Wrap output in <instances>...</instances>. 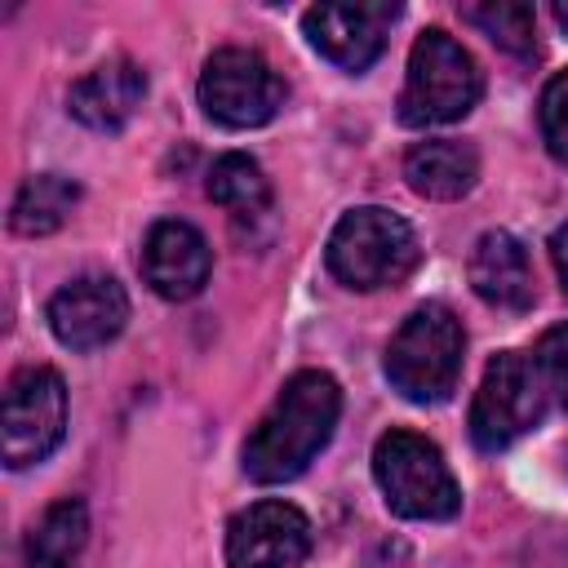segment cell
<instances>
[{
    "mask_svg": "<svg viewBox=\"0 0 568 568\" xmlns=\"http://www.w3.org/2000/svg\"><path fill=\"white\" fill-rule=\"evenodd\" d=\"M550 13H555V22H559V27H564V31H568V4H555V9H550Z\"/></svg>",
    "mask_w": 568,
    "mask_h": 568,
    "instance_id": "23",
    "label": "cell"
},
{
    "mask_svg": "<svg viewBox=\"0 0 568 568\" xmlns=\"http://www.w3.org/2000/svg\"><path fill=\"white\" fill-rule=\"evenodd\" d=\"M44 320L67 351H98L120 337L129 320V297L111 275H80L49 297Z\"/></svg>",
    "mask_w": 568,
    "mask_h": 568,
    "instance_id": "10",
    "label": "cell"
},
{
    "mask_svg": "<svg viewBox=\"0 0 568 568\" xmlns=\"http://www.w3.org/2000/svg\"><path fill=\"white\" fill-rule=\"evenodd\" d=\"M200 106L226 129H257L284 106V80L253 49H217L200 71Z\"/></svg>",
    "mask_w": 568,
    "mask_h": 568,
    "instance_id": "8",
    "label": "cell"
},
{
    "mask_svg": "<svg viewBox=\"0 0 568 568\" xmlns=\"http://www.w3.org/2000/svg\"><path fill=\"white\" fill-rule=\"evenodd\" d=\"M466 333L444 302L417 306L386 346V377L413 404H439L462 377Z\"/></svg>",
    "mask_w": 568,
    "mask_h": 568,
    "instance_id": "2",
    "label": "cell"
},
{
    "mask_svg": "<svg viewBox=\"0 0 568 568\" xmlns=\"http://www.w3.org/2000/svg\"><path fill=\"white\" fill-rule=\"evenodd\" d=\"M324 257H328V271L346 288L373 293V288H390V284L408 280L417 257H422V248H417L413 226L399 213L364 204V209L342 213V222L328 235V253Z\"/></svg>",
    "mask_w": 568,
    "mask_h": 568,
    "instance_id": "3",
    "label": "cell"
},
{
    "mask_svg": "<svg viewBox=\"0 0 568 568\" xmlns=\"http://www.w3.org/2000/svg\"><path fill=\"white\" fill-rule=\"evenodd\" d=\"M404 178L426 200H462L479 182V151L457 138L417 142L404 155Z\"/></svg>",
    "mask_w": 568,
    "mask_h": 568,
    "instance_id": "15",
    "label": "cell"
},
{
    "mask_svg": "<svg viewBox=\"0 0 568 568\" xmlns=\"http://www.w3.org/2000/svg\"><path fill=\"white\" fill-rule=\"evenodd\" d=\"M337 417H342V386L320 368L293 373L275 395V404L253 426V435L244 439V475L257 484H284L302 475L315 462V453L333 439Z\"/></svg>",
    "mask_w": 568,
    "mask_h": 568,
    "instance_id": "1",
    "label": "cell"
},
{
    "mask_svg": "<svg viewBox=\"0 0 568 568\" xmlns=\"http://www.w3.org/2000/svg\"><path fill=\"white\" fill-rule=\"evenodd\" d=\"M373 479L399 519H453L462 510L444 453L417 430H386L373 444Z\"/></svg>",
    "mask_w": 568,
    "mask_h": 568,
    "instance_id": "5",
    "label": "cell"
},
{
    "mask_svg": "<svg viewBox=\"0 0 568 568\" xmlns=\"http://www.w3.org/2000/svg\"><path fill=\"white\" fill-rule=\"evenodd\" d=\"M550 262H555V271H559V284H564V293H568V222L550 235Z\"/></svg>",
    "mask_w": 568,
    "mask_h": 568,
    "instance_id": "22",
    "label": "cell"
},
{
    "mask_svg": "<svg viewBox=\"0 0 568 568\" xmlns=\"http://www.w3.org/2000/svg\"><path fill=\"white\" fill-rule=\"evenodd\" d=\"M399 4H311L302 13V31L320 58L342 71H364L386 49V27Z\"/></svg>",
    "mask_w": 568,
    "mask_h": 568,
    "instance_id": "11",
    "label": "cell"
},
{
    "mask_svg": "<svg viewBox=\"0 0 568 568\" xmlns=\"http://www.w3.org/2000/svg\"><path fill=\"white\" fill-rule=\"evenodd\" d=\"M537 373H541V382H546V390L568 408V324H555V328H546L541 333V342H537Z\"/></svg>",
    "mask_w": 568,
    "mask_h": 568,
    "instance_id": "21",
    "label": "cell"
},
{
    "mask_svg": "<svg viewBox=\"0 0 568 568\" xmlns=\"http://www.w3.org/2000/svg\"><path fill=\"white\" fill-rule=\"evenodd\" d=\"M67 430V386L53 368H22L4 386L0 457L9 470L44 462Z\"/></svg>",
    "mask_w": 568,
    "mask_h": 568,
    "instance_id": "7",
    "label": "cell"
},
{
    "mask_svg": "<svg viewBox=\"0 0 568 568\" xmlns=\"http://www.w3.org/2000/svg\"><path fill=\"white\" fill-rule=\"evenodd\" d=\"M75 200H80V186L67 173H36L18 186L13 209H9V226L18 235H49L71 217Z\"/></svg>",
    "mask_w": 568,
    "mask_h": 568,
    "instance_id": "17",
    "label": "cell"
},
{
    "mask_svg": "<svg viewBox=\"0 0 568 568\" xmlns=\"http://www.w3.org/2000/svg\"><path fill=\"white\" fill-rule=\"evenodd\" d=\"M84 541H89V510L84 501L62 497L31 524L22 568H75Z\"/></svg>",
    "mask_w": 568,
    "mask_h": 568,
    "instance_id": "16",
    "label": "cell"
},
{
    "mask_svg": "<svg viewBox=\"0 0 568 568\" xmlns=\"http://www.w3.org/2000/svg\"><path fill=\"white\" fill-rule=\"evenodd\" d=\"M466 22H475L497 49L515 53V58H532L537 53V13L532 4H510V0H493V4H470L462 9Z\"/></svg>",
    "mask_w": 568,
    "mask_h": 568,
    "instance_id": "19",
    "label": "cell"
},
{
    "mask_svg": "<svg viewBox=\"0 0 568 568\" xmlns=\"http://www.w3.org/2000/svg\"><path fill=\"white\" fill-rule=\"evenodd\" d=\"M142 98H146V71L129 58H115V62H102L89 75H80L67 93V106L84 129L115 133L138 115Z\"/></svg>",
    "mask_w": 568,
    "mask_h": 568,
    "instance_id": "13",
    "label": "cell"
},
{
    "mask_svg": "<svg viewBox=\"0 0 568 568\" xmlns=\"http://www.w3.org/2000/svg\"><path fill=\"white\" fill-rule=\"evenodd\" d=\"M541 138H546V151L568 164V71H559L546 89H541Z\"/></svg>",
    "mask_w": 568,
    "mask_h": 568,
    "instance_id": "20",
    "label": "cell"
},
{
    "mask_svg": "<svg viewBox=\"0 0 568 568\" xmlns=\"http://www.w3.org/2000/svg\"><path fill=\"white\" fill-rule=\"evenodd\" d=\"M470 288L479 302L497 311H528L532 306V266L528 248L510 231H484L466 262Z\"/></svg>",
    "mask_w": 568,
    "mask_h": 568,
    "instance_id": "14",
    "label": "cell"
},
{
    "mask_svg": "<svg viewBox=\"0 0 568 568\" xmlns=\"http://www.w3.org/2000/svg\"><path fill=\"white\" fill-rule=\"evenodd\" d=\"M311 555V519L293 501H253L226 524L231 568H297Z\"/></svg>",
    "mask_w": 568,
    "mask_h": 568,
    "instance_id": "9",
    "label": "cell"
},
{
    "mask_svg": "<svg viewBox=\"0 0 568 568\" xmlns=\"http://www.w3.org/2000/svg\"><path fill=\"white\" fill-rule=\"evenodd\" d=\"M484 93L475 58L439 27L422 31L413 53H408V75L399 89V120L408 129H430V124H453L462 120Z\"/></svg>",
    "mask_w": 568,
    "mask_h": 568,
    "instance_id": "4",
    "label": "cell"
},
{
    "mask_svg": "<svg viewBox=\"0 0 568 568\" xmlns=\"http://www.w3.org/2000/svg\"><path fill=\"white\" fill-rule=\"evenodd\" d=\"M209 271H213V253H209V240L191 226V222H178V217H164L146 231V244H142V275L146 284L169 297V302H186L195 297L204 284H209Z\"/></svg>",
    "mask_w": 568,
    "mask_h": 568,
    "instance_id": "12",
    "label": "cell"
},
{
    "mask_svg": "<svg viewBox=\"0 0 568 568\" xmlns=\"http://www.w3.org/2000/svg\"><path fill=\"white\" fill-rule=\"evenodd\" d=\"M546 382L537 373V359L524 351H501L488 359L475 404H470V439L484 453L510 448L519 435H528L541 422Z\"/></svg>",
    "mask_w": 568,
    "mask_h": 568,
    "instance_id": "6",
    "label": "cell"
},
{
    "mask_svg": "<svg viewBox=\"0 0 568 568\" xmlns=\"http://www.w3.org/2000/svg\"><path fill=\"white\" fill-rule=\"evenodd\" d=\"M209 200L235 217H257L271 204V182L253 155L231 151L209 169Z\"/></svg>",
    "mask_w": 568,
    "mask_h": 568,
    "instance_id": "18",
    "label": "cell"
}]
</instances>
